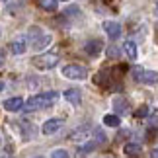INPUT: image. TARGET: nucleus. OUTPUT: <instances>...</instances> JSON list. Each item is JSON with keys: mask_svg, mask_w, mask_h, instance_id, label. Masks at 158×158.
Here are the masks:
<instances>
[{"mask_svg": "<svg viewBox=\"0 0 158 158\" xmlns=\"http://www.w3.org/2000/svg\"><path fill=\"white\" fill-rule=\"evenodd\" d=\"M141 82L143 84H158V72L156 70H144Z\"/></svg>", "mask_w": 158, "mask_h": 158, "instance_id": "12", "label": "nucleus"}, {"mask_svg": "<svg viewBox=\"0 0 158 158\" xmlns=\"http://www.w3.org/2000/svg\"><path fill=\"white\" fill-rule=\"evenodd\" d=\"M156 12H158V4H156Z\"/></svg>", "mask_w": 158, "mask_h": 158, "instance_id": "26", "label": "nucleus"}, {"mask_svg": "<svg viewBox=\"0 0 158 158\" xmlns=\"http://www.w3.org/2000/svg\"><path fill=\"white\" fill-rule=\"evenodd\" d=\"M2 106H4L6 111H18V109L23 107V100L20 98V96H14V98H8Z\"/></svg>", "mask_w": 158, "mask_h": 158, "instance_id": "7", "label": "nucleus"}, {"mask_svg": "<svg viewBox=\"0 0 158 158\" xmlns=\"http://www.w3.org/2000/svg\"><path fill=\"white\" fill-rule=\"evenodd\" d=\"M26 47H27L26 39H16V41H12L10 49H12V53H14V55H22V53H26Z\"/></svg>", "mask_w": 158, "mask_h": 158, "instance_id": "13", "label": "nucleus"}, {"mask_svg": "<svg viewBox=\"0 0 158 158\" xmlns=\"http://www.w3.org/2000/svg\"><path fill=\"white\" fill-rule=\"evenodd\" d=\"M64 100L69 102V104H72V106H78L82 102V92L78 88H70V90L64 92Z\"/></svg>", "mask_w": 158, "mask_h": 158, "instance_id": "8", "label": "nucleus"}, {"mask_svg": "<svg viewBox=\"0 0 158 158\" xmlns=\"http://www.w3.org/2000/svg\"><path fill=\"white\" fill-rule=\"evenodd\" d=\"M123 51H125V55L129 57L131 60H135L137 59V55H139V51H137V45H135V41H125L123 43Z\"/></svg>", "mask_w": 158, "mask_h": 158, "instance_id": "9", "label": "nucleus"}, {"mask_svg": "<svg viewBox=\"0 0 158 158\" xmlns=\"http://www.w3.org/2000/svg\"><path fill=\"white\" fill-rule=\"evenodd\" d=\"M143 72H144V69H141V66L133 69V78H135L137 82H141V78H143Z\"/></svg>", "mask_w": 158, "mask_h": 158, "instance_id": "19", "label": "nucleus"}, {"mask_svg": "<svg viewBox=\"0 0 158 158\" xmlns=\"http://www.w3.org/2000/svg\"><path fill=\"white\" fill-rule=\"evenodd\" d=\"M150 158H158V147L152 150V152H150Z\"/></svg>", "mask_w": 158, "mask_h": 158, "instance_id": "22", "label": "nucleus"}, {"mask_svg": "<svg viewBox=\"0 0 158 158\" xmlns=\"http://www.w3.org/2000/svg\"><path fill=\"white\" fill-rule=\"evenodd\" d=\"M113 107H115V113H127L129 111V104H127L125 98H115L113 100Z\"/></svg>", "mask_w": 158, "mask_h": 158, "instance_id": "10", "label": "nucleus"}, {"mask_svg": "<svg viewBox=\"0 0 158 158\" xmlns=\"http://www.w3.org/2000/svg\"><path fill=\"white\" fill-rule=\"evenodd\" d=\"M125 152L129 154V156H135L141 152V144H137V143H129V144H125Z\"/></svg>", "mask_w": 158, "mask_h": 158, "instance_id": "17", "label": "nucleus"}, {"mask_svg": "<svg viewBox=\"0 0 158 158\" xmlns=\"http://www.w3.org/2000/svg\"><path fill=\"white\" fill-rule=\"evenodd\" d=\"M57 2H59V0H39V6L45 12H55V10H57Z\"/></svg>", "mask_w": 158, "mask_h": 158, "instance_id": "16", "label": "nucleus"}, {"mask_svg": "<svg viewBox=\"0 0 158 158\" xmlns=\"http://www.w3.org/2000/svg\"><path fill=\"white\" fill-rule=\"evenodd\" d=\"M135 115H137V117H147V115H148V107H147V106H141V107L135 111Z\"/></svg>", "mask_w": 158, "mask_h": 158, "instance_id": "20", "label": "nucleus"}, {"mask_svg": "<svg viewBox=\"0 0 158 158\" xmlns=\"http://www.w3.org/2000/svg\"><path fill=\"white\" fill-rule=\"evenodd\" d=\"M2 64H4V51L0 49V66H2Z\"/></svg>", "mask_w": 158, "mask_h": 158, "instance_id": "23", "label": "nucleus"}, {"mask_svg": "<svg viewBox=\"0 0 158 158\" xmlns=\"http://www.w3.org/2000/svg\"><path fill=\"white\" fill-rule=\"evenodd\" d=\"M90 135V125H84V127H78L76 131H72V141H82V139H86Z\"/></svg>", "mask_w": 158, "mask_h": 158, "instance_id": "11", "label": "nucleus"}, {"mask_svg": "<svg viewBox=\"0 0 158 158\" xmlns=\"http://www.w3.org/2000/svg\"><path fill=\"white\" fill-rule=\"evenodd\" d=\"M0 158H6V156H0Z\"/></svg>", "mask_w": 158, "mask_h": 158, "instance_id": "28", "label": "nucleus"}, {"mask_svg": "<svg viewBox=\"0 0 158 158\" xmlns=\"http://www.w3.org/2000/svg\"><path fill=\"white\" fill-rule=\"evenodd\" d=\"M35 158H43V156H35Z\"/></svg>", "mask_w": 158, "mask_h": 158, "instance_id": "25", "label": "nucleus"}, {"mask_svg": "<svg viewBox=\"0 0 158 158\" xmlns=\"http://www.w3.org/2000/svg\"><path fill=\"white\" fill-rule=\"evenodd\" d=\"M102 49H104V43H102L100 39H92V41H88V43L84 45V51H86L90 57H98L102 53Z\"/></svg>", "mask_w": 158, "mask_h": 158, "instance_id": "5", "label": "nucleus"}, {"mask_svg": "<svg viewBox=\"0 0 158 158\" xmlns=\"http://www.w3.org/2000/svg\"><path fill=\"white\" fill-rule=\"evenodd\" d=\"M0 144H2V139H0Z\"/></svg>", "mask_w": 158, "mask_h": 158, "instance_id": "27", "label": "nucleus"}, {"mask_svg": "<svg viewBox=\"0 0 158 158\" xmlns=\"http://www.w3.org/2000/svg\"><path fill=\"white\" fill-rule=\"evenodd\" d=\"M59 94L55 92H45V94H39V96H31L27 102H23V111L31 113V111H37V109H45V107H51L55 102H57Z\"/></svg>", "mask_w": 158, "mask_h": 158, "instance_id": "1", "label": "nucleus"}, {"mask_svg": "<svg viewBox=\"0 0 158 158\" xmlns=\"http://www.w3.org/2000/svg\"><path fill=\"white\" fill-rule=\"evenodd\" d=\"M49 43H51V37H49V35H43V33H41V35H39V39H35V41H33V49H35V51H39V49H43V47H47Z\"/></svg>", "mask_w": 158, "mask_h": 158, "instance_id": "14", "label": "nucleus"}, {"mask_svg": "<svg viewBox=\"0 0 158 158\" xmlns=\"http://www.w3.org/2000/svg\"><path fill=\"white\" fill-rule=\"evenodd\" d=\"M51 158H69V152H66L64 148H57L51 152Z\"/></svg>", "mask_w": 158, "mask_h": 158, "instance_id": "18", "label": "nucleus"}, {"mask_svg": "<svg viewBox=\"0 0 158 158\" xmlns=\"http://www.w3.org/2000/svg\"><path fill=\"white\" fill-rule=\"evenodd\" d=\"M107 55H109V57H115V55H117V49H115V47H109V49H107Z\"/></svg>", "mask_w": 158, "mask_h": 158, "instance_id": "21", "label": "nucleus"}, {"mask_svg": "<svg viewBox=\"0 0 158 158\" xmlns=\"http://www.w3.org/2000/svg\"><path fill=\"white\" fill-rule=\"evenodd\" d=\"M64 127V119H60V117H53V119H47L43 127H41V131L45 133V135H55L57 131H60Z\"/></svg>", "mask_w": 158, "mask_h": 158, "instance_id": "4", "label": "nucleus"}, {"mask_svg": "<svg viewBox=\"0 0 158 158\" xmlns=\"http://www.w3.org/2000/svg\"><path fill=\"white\" fill-rule=\"evenodd\" d=\"M104 31L109 35V39H117L121 35V26L117 22H104Z\"/></svg>", "mask_w": 158, "mask_h": 158, "instance_id": "6", "label": "nucleus"}, {"mask_svg": "<svg viewBox=\"0 0 158 158\" xmlns=\"http://www.w3.org/2000/svg\"><path fill=\"white\" fill-rule=\"evenodd\" d=\"M63 76L69 80H84L88 76V70L82 64H66L63 66Z\"/></svg>", "mask_w": 158, "mask_h": 158, "instance_id": "3", "label": "nucleus"}, {"mask_svg": "<svg viewBox=\"0 0 158 158\" xmlns=\"http://www.w3.org/2000/svg\"><path fill=\"white\" fill-rule=\"evenodd\" d=\"M104 125H107V127H119V125H121L119 115H117V113H109V115H106V117H104Z\"/></svg>", "mask_w": 158, "mask_h": 158, "instance_id": "15", "label": "nucleus"}, {"mask_svg": "<svg viewBox=\"0 0 158 158\" xmlns=\"http://www.w3.org/2000/svg\"><path fill=\"white\" fill-rule=\"evenodd\" d=\"M2 90H4V82L0 80V92H2Z\"/></svg>", "mask_w": 158, "mask_h": 158, "instance_id": "24", "label": "nucleus"}, {"mask_svg": "<svg viewBox=\"0 0 158 158\" xmlns=\"http://www.w3.org/2000/svg\"><path fill=\"white\" fill-rule=\"evenodd\" d=\"M59 59L60 57L57 53H43V55H37L33 59V66H37L39 70H49L59 64Z\"/></svg>", "mask_w": 158, "mask_h": 158, "instance_id": "2", "label": "nucleus"}]
</instances>
